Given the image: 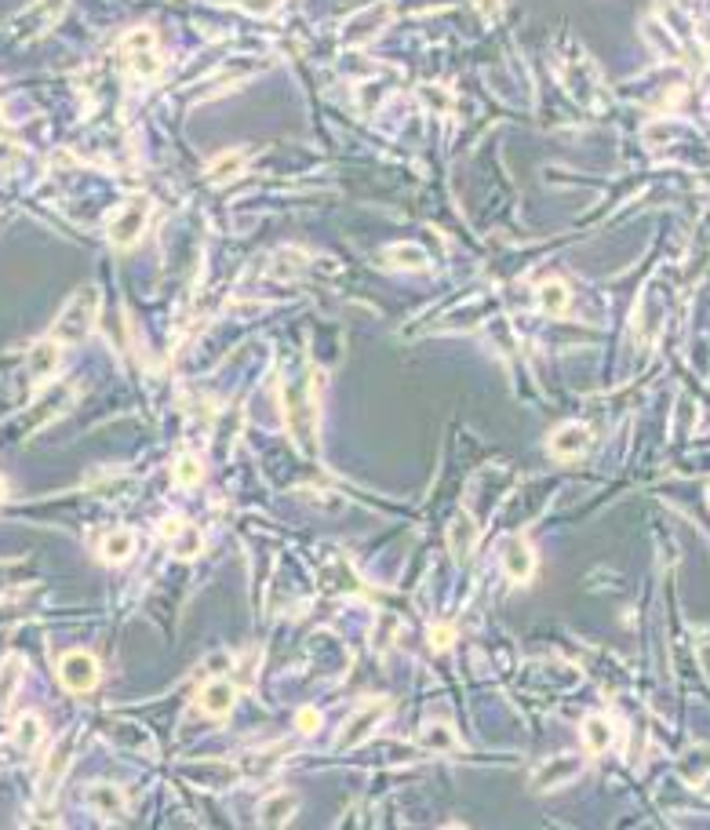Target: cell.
I'll use <instances>...</instances> for the list:
<instances>
[{"label": "cell", "instance_id": "obj_27", "mask_svg": "<svg viewBox=\"0 0 710 830\" xmlns=\"http://www.w3.org/2000/svg\"><path fill=\"white\" fill-rule=\"evenodd\" d=\"M451 641H455V630L451 626H430V648L433 652H444V648H451Z\"/></svg>", "mask_w": 710, "mask_h": 830}, {"label": "cell", "instance_id": "obj_29", "mask_svg": "<svg viewBox=\"0 0 710 830\" xmlns=\"http://www.w3.org/2000/svg\"><path fill=\"white\" fill-rule=\"evenodd\" d=\"M699 36H703V44H706V47H710V18H706V22H703V29H699Z\"/></svg>", "mask_w": 710, "mask_h": 830}, {"label": "cell", "instance_id": "obj_23", "mask_svg": "<svg viewBox=\"0 0 710 830\" xmlns=\"http://www.w3.org/2000/svg\"><path fill=\"white\" fill-rule=\"evenodd\" d=\"M240 167H244V157H240L237 149H229V153H222V157H215V160H211L208 178L218 186V182H229L233 175H240Z\"/></svg>", "mask_w": 710, "mask_h": 830}, {"label": "cell", "instance_id": "obj_6", "mask_svg": "<svg viewBox=\"0 0 710 830\" xmlns=\"http://www.w3.org/2000/svg\"><path fill=\"white\" fill-rule=\"evenodd\" d=\"M58 681L69 692H91L98 684V659L91 652H80V648L66 652L58 659Z\"/></svg>", "mask_w": 710, "mask_h": 830}, {"label": "cell", "instance_id": "obj_22", "mask_svg": "<svg viewBox=\"0 0 710 830\" xmlns=\"http://www.w3.org/2000/svg\"><path fill=\"white\" fill-rule=\"evenodd\" d=\"M25 663H22V655H7L4 659V666H0V710L15 699V688H18V681H22V670Z\"/></svg>", "mask_w": 710, "mask_h": 830}, {"label": "cell", "instance_id": "obj_28", "mask_svg": "<svg viewBox=\"0 0 710 830\" xmlns=\"http://www.w3.org/2000/svg\"><path fill=\"white\" fill-rule=\"evenodd\" d=\"M477 7H481L484 15H495V7H499V4H495V0H477Z\"/></svg>", "mask_w": 710, "mask_h": 830}, {"label": "cell", "instance_id": "obj_19", "mask_svg": "<svg viewBox=\"0 0 710 830\" xmlns=\"http://www.w3.org/2000/svg\"><path fill=\"white\" fill-rule=\"evenodd\" d=\"M40 735H44V721L36 717V714H22L18 721H15V728H11V743L18 746V750H36V743H40Z\"/></svg>", "mask_w": 710, "mask_h": 830}, {"label": "cell", "instance_id": "obj_11", "mask_svg": "<svg viewBox=\"0 0 710 830\" xmlns=\"http://www.w3.org/2000/svg\"><path fill=\"white\" fill-rule=\"evenodd\" d=\"M295 812H299V794H291V790H273V794H266V797L259 801L255 819H259V826H284Z\"/></svg>", "mask_w": 710, "mask_h": 830}, {"label": "cell", "instance_id": "obj_2", "mask_svg": "<svg viewBox=\"0 0 710 830\" xmlns=\"http://www.w3.org/2000/svg\"><path fill=\"white\" fill-rule=\"evenodd\" d=\"M95 313H98V291L95 288H80L66 299V306L58 309L55 324H51V339L55 342H66V346H76L91 335L95 328Z\"/></svg>", "mask_w": 710, "mask_h": 830}, {"label": "cell", "instance_id": "obj_20", "mask_svg": "<svg viewBox=\"0 0 710 830\" xmlns=\"http://www.w3.org/2000/svg\"><path fill=\"white\" fill-rule=\"evenodd\" d=\"M419 743H422L426 750L444 754V750H455V746H459V735H455V728H451V724H444V721H430V724L419 732Z\"/></svg>", "mask_w": 710, "mask_h": 830}, {"label": "cell", "instance_id": "obj_5", "mask_svg": "<svg viewBox=\"0 0 710 830\" xmlns=\"http://www.w3.org/2000/svg\"><path fill=\"white\" fill-rule=\"evenodd\" d=\"M390 714V703L386 699H368V703H360L350 717H346V724H342V735H339V750H350V746H357V743H364L379 724H382V717Z\"/></svg>", "mask_w": 710, "mask_h": 830}, {"label": "cell", "instance_id": "obj_16", "mask_svg": "<svg viewBox=\"0 0 710 830\" xmlns=\"http://www.w3.org/2000/svg\"><path fill=\"white\" fill-rule=\"evenodd\" d=\"M66 768H69V750H66V743H58V746L51 750V757H47L44 772H40V797H44V801H51V797H55V790H58V783H62Z\"/></svg>", "mask_w": 710, "mask_h": 830}, {"label": "cell", "instance_id": "obj_4", "mask_svg": "<svg viewBox=\"0 0 710 830\" xmlns=\"http://www.w3.org/2000/svg\"><path fill=\"white\" fill-rule=\"evenodd\" d=\"M124 69L135 80L157 76L160 58H157V36H153V29H131L124 36Z\"/></svg>", "mask_w": 710, "mask_h": 830}, {"label": "cell", "instance_id": "obj_9", "mask_svg": "<svg viewBox=\"0 0 710 830\" xmlns=\"http://www.w3.org/2000/svg\"><path fill=\"white\" fill-rule=\"evenodd\" d=\"M590 426L583 422H564L550 433V455L553 459H579L586 448H590Z\"/></svg>", "mask_w": 710, "mask_h": 830}, {"label": "cell", "instance_id": "obj_7", "mask_svg": "<svg viewBox=\"0 0 710 830\" xmlns=\"http://www.w3.org/2000/svg\"><path fill=\"white\" fill-rule=\"evenodd\" d=\"M579 772H583V757H575V754L546 757V761L535 768V775H532V786H535V790H553V786H564V783H572Z\"/></svg>", "mask_w": 710, "mask_h": 830}, {"label": "cell", "instance_id": "obj_26", "mask_svg": "<svg viewBox=\"0 0 710 830\" xmlns=\"http://www.w3.org/2000/svg\"><path fill=\"white\" fill-rule=\"evenodd\" d=\"M295 724H299V732L313 735V732L320 728V710H317V706H299V714H295Z\"/></svg>", "mask_w": 710, "mask_h": 830}, {"label": "cell", "instance_id": "obj_17", "mask_svg": "<svg viewBox=\"0 0 710 830\" xmlns=\"http://www.w3.org/2000/svg\"><path fill=\"white\" fill-rule=\"evenodd\" d=\"M583 743H586V750H590V754H604V750L615 743V728H612V721H608V717H601V714L586 717V721H583Z\"/></svg>", "mask_w": 710, "mask_h": 830}, {"label": "cell", "instance_id": "obj_10", "mask_svg": "<svg viewBox=\"0 0 710 830\" xmlns=\"http://www.w3.org/2000/svg\"><path fill=\"white\" fill-rule=\"evenodd\" d=\"M160 535L171 542V550L178 553V557H197L200 550H204V535L189 524V521H182V517H164L160 521Z\"/></svg>", "mask_w": 710, "mask_h": 830}, {"label": "cell", "instance_id": "obj_13", "mask_svg": "<svg viewBox=\"0 0 710 830\" xmlns=\"http://www.w3.org/2000/svg\"><path fill=\"white\" fill-rule=\"evenodd\" d=\"M233 699H237V692H233V684H229V681H208V684L197 692V706H200L208 717H215V721L229 717Z\"/></svg>", "mask_w": 710, "mask_h": 830}, {"label": "cell", "instance_id": "obj_15", "mask_svg": "<svg viewBox=\"0 0 710 830\" xmlns=\"http://www.w3.org/2000/svg\"><path fill=\"white\" fill-rule=\"evenodd\" d=\"M58 346H62V342L44 339V342H36V346L29 349V375H33L36 382H47V379L58 371V360H62Z\"/></svg>", "mask_w": 710, "mask_h": 830}, {"label": "cell", "instance_id": "obj_1", "mask_svg": "<svg viewBox=\"0 0 710 830\" xmlns=\"http://www.w3.org/2000/svg\"><path fill=\"white\" fill-rule=\"evenodd\" d=\"M317 390H320L317 371L309 379H288L284 382V419H288L295 444L306 455L317 451Z\"/></svg>", "mask_w": 710, "mask_h": 830}, {"label": "cell", "instance_id": "obj_18", "mask_svg": "<svg viewBox=\"0 0 710 830\" xmlns=\"http://www.w3.org/2000/svg\"><path fill=\"white\" fill-rule=\"evenodd\" d=\"M98 553H102V561H109V564L127 561V557L135 553V531H131V528H113V531L102 539Z\"/></svg>", "mask_w": 710, "mask_h": 830}, {"label": "cell", "instance_id": "obj_14", "mask_svg": "<svg viewBox=\"0 0 710 830\" xmlns=\"http://www.w3.org/2000/svg\"><path fill=\"white\" fill-rule=\"evenodd\" d=\"M87 805H91L98 815H106V819H120V815L127 812V797H124V790L113 786V783H95V786L87 790Z\"/></svg>", "mask_w": 710, "mask_h": 830}, {"label": "cell", "instance_id": "obj_25", "mask_svg": "<svg viewBox=\"0 0 710 830\" xmlns=\"http://www.w3.org/2000/svg\"><path fill=\"white\" fill-rule=\"evenodd\" d=\"M386 262H393L401 269H422L426 266V255L415 244H393V248H386Z\"/></svg>", "mask_w": 710, "mask_h": 830}, {"label": "cell", "instance_id": "obj_3", "mask_svg": "<svg viewBox=\"0 0 710 830\" xmlns=\"http://www.w3.org/2000/svg\"><path fill=\"white\" fill-rule=\"evenodd\" d=\"M149 215H153L149 197H127V200H124V204L109 215V222H106V237H109V244H117V248H131V244L146 233Z\"/></svg>", "mask_w": 710, "mask_h": 830}, {"label": "cell", "instance_id": "obj_24", "mask_svg": "<svg viewBox=\"0 0 710 830\" xmlns=\"http://www.w3.org/2000/svg\"><path fill=\"white\" fill-rule=\"evenodd\" d=\"M171 477H175V484L193 488V484H200L204 466H200V459H197V455H178V459H175V466H171Z\"/></svg>", "mask_w": 710, "mask_h": 830}, {"label": "cell", "instance_id": "obj_30", "mask_svg": "<svg viewBox=\"0 0 710 830\" xmlns=\"http://www.w3.org/2000/svg\"><path fill=\"white\" fill-rule=\"evenodd\" d=\"M4 495H7V481L0 477V499H4Z\"/></svg>", "mask_w": 710, "mask_h": 830}, {"label": "cell", "instance_id": "obj_8", "mask_svg": "<svg viewBox=\"0 0 710 830\" xmlns=\"http://www.w3.org/2000/svg\"><path fill=\"white\" fill-rule=\"evenodd\" d=\"M502 572H506V579H513V582H528V579L535 575V550H532L528 539L513 535V539L502 542Z\"/></svg>", "mask_w": 710, "mask_h": 830}, {"label": "cell", "instance_id": "obj_21", "mask_svg": "<svg viewBox=\"0 0 710 830\" xmlns=\"http://www.w3.org/2000/svg\"><path fill=\"white\" fill-rule=\"evenodd\" d=\"M535 299H539V309H543V313H550V317H561V313L568 309V288H564L561 280H546V284H539Z\"/></svg>", "mask_w": 710, "mask_h": 830}, {"label": "cell", "instance_id": "obj_12", "mask_svg": "<svg viewBox=\"0 0 710 830\" xmlns=\"http://www.w3.org/2000/svg\"><path fill=\"white\" fill-rule=\"evenodd\" d=\"M448 550L455 561H466L477 546V521L470 517V510H455L451 513V524H448Z\"/></svg>", "mask_w": 710, "mask_h": 830}]
</instances>
